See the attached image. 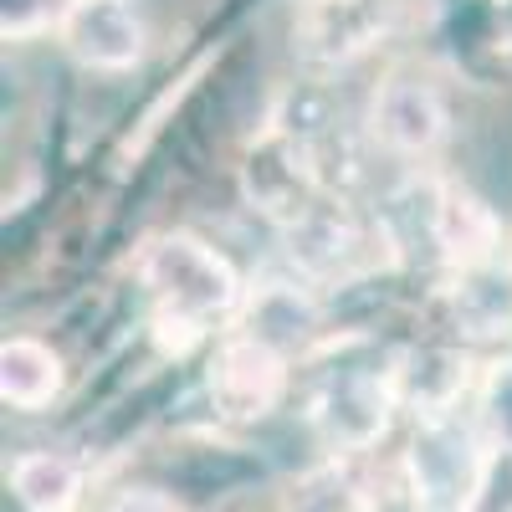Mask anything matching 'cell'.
Listing matches in <instances>:
<instances>
[{
	"label": "cell",
	"mask_w": 512,
	"mask_h": 512,
	"mask_svg": "<svg viewBox=\"0 0 512 512\" xmlns=\"http://www.w3.org/2000/svg\"><path fill=\"white\" fill-rule=\"evenodd\" d=\"M134 277L149 292L154 313L169 318H190L200 328H216L226 318H241L246 308V282L236 272V262L210 246L195 231H154L139 251H134Z\"/></svg>",
	"instance_id": "6da1fadb"
},
{
	"label": "cell",
	"mask_w": 512,
	"mask_h": 512,
	"mask_svg": "<svg viewBox=\"0 0 512 512\" xmlns=\"http://www.w3.org/2000/svg\"><path fill=\"white\" fill-rule=\"evenodd\" d=\"M277 236H282L287 272H297L313 287H354V282L379 277L400 262L390 221H359L354 210L333 195Z\"/></svg>",
	"instance_id": "7a4b0ae2"
},
{
	"label": "cell",
	"mask_w": 512,
	"mask_h": 512,
	"mask_svg": "<svg viewBox=\"0 0 512 512\" xmlns=\"http://www.w3.org/2000/svg\"><path fill=\"white\" fill-rule=\"evenodd\" d=\"M492 456L497 451L487 446L477 420H415L410 446L400 456V482L425 512H472L487 487Z\"/></svg>",
	"instance_id": "3957f363"
},
{
	"label": "cell",
	"mask_w": 512,
	"mask_h": 512,
	"mask_svg": "<svg viewBox=\"0 0 512 512\" xmlns=\"http://www.w3.org/2000/svg\"><path fill=\"white\" fill-rule=\"evenodd\" d=\"M395 410L400 400L390 384V364H338L308 395V425L328 446V456H344V461L369 456L390 436Z\"/></svg>",
	"instance_id": "277c9868"
},
{
	"label": "cell",
	"mask_w": 512,
	"mask_h": 512,
	"mask_svg": "<svg viewBox=\"0 0 512 512\" xmlns=\"http://www.w3.org/2000/svg\"><path fill=\"white\" fill-rule=\"evenodd\" d=\"M241 195H246V205L256 210V216H267L277 231H287L292 221H303L313 205H323L328 180H323L313 134H297V128H287L277 118L267 134L246 149Z\"/></svg>",
	"instance_id": "5b68a950"
},
{
	"label": "cell",
	"mask_w": 512,
	"mask_h": 512,
	"mask_svg": "<svg viewBox=\"0 0 512 512\" xmlns=\"http://www.w3.org/2000/svg\"><path fill=\"white\" fill-rule=\"evenodd\" d=\"M292 390V359L251 333H226L205 359V400L221 425H262Z\"/></svg>",
	"instance_id": "8992f818"
},
{
	"label": "cell",
	"mask_w": 512,
	"mask_h": 512,
	"mask_svg": "<svg viewBox=\"0 0 512 512\" xmlns=\"http://www.w3.org/2000/svg\"><path fill=\"white\" fill-rule=\"evenodd\" d=\"M369 139L390 159H431L451 139V108L446 93L420 72H390L374 82L369 93Z\"/></svg>",
	"instance_id": "52a82bcc"
},
{
	"label": "cell",
	"mask_w": 512,
	"mask_h": 512,
	"mask_svg": "<svg viewBox=\"0 0 512 512\" xmlns=\"http://www.w3.org/2000/svg\"><path fill=\"white\" fill-rule=\"evenodd\" d=\"M57 47L82 72L123 77L144 67L149 26L134 0H67V11L57 21Z\"/></svg>",
	"instance_id": "ba28073f"
},
{
	"label": "cell",
	"mask_w": 512,
	"mask_h": 512,
	"mask_svg": "<svg viewBox=\"0 0 512 512\" xmlns=\"http://www.w3.org/2000/svg\"><path fill=\"white\" fill-rule=\"evenodd\" d=\"M425 226H431V246L441 251L446 272H472V267H492L502 262V246L512 231H502V216L497 205L477 190L466 185L456 175L436 180L431 190V216H425Z\"/></svg>",
	"instance_id": "9c48e42d"
},
{
	"label": "cell",
	"mask_w": 512,
	"mask_h": 512,
	"mask_svg": "<svg viewBox=\"0 0 512 512\" xmlns=\"http://www.w3.org/2000/svg\"><path fill=\"white\" fill-rule=\"evenodd\" d=\"M482 369L461 344H410L390 359L395 400L410 420H446L461 415V400L477 395Z\"/></svg>",
	"instance_id": "30bf717a"
},
{
	"label": "cell",
	"mask_w": 512,
	"mask_h": 512,
	"mask_svg": "<svg viewBox=\"0 0 512 512\" xmlns=\"http://www.w3.org/2000/svg\"><path fill=\"white\" fill-rule=\"evenodd\" d=\"M236 323H241L236 333L262 338V344H272L277 354L308 359V354L318 349V338H323L318 287L303 282L297 272H287V277H262V282H251L246 308H241Z\"/></svg>",
	"instance_id": "8fae6325"
},
{
	"label": "cell",
	"mask_w": 512,
	"mask_h": 512,
	"mask_svg": "<svg viewBox=\"0 0 512 512\" xmlns=\"http://www.w3.org/2000/svg\"><path fill=\"white\" fill-rule=\"evenodd\" d=\"M441 308L446 328L461 344H497L512 333V267H472V272H451L441 287Z\"/></svg>",
	"instance_id": "7c38bea8"
},
{
	"label": "cell",
	"mask_w": 512,
	"mask_h": 512,
	"mask_svg": "<svg viewBox=\"0 0 512 512\" xmlns=\"http://www.w3.org/2000/svg\"><path fill=\"white\" fill-rule=\"evenodd\" d=\"M67 390V359L36 333H11L0 344V400L21 415H47Z\"/></svg>",
	"instance_id": "4fadbf2b"
},
{
	"label": "cell",
	"mask_w": 512,
	"mask_h": 512,
	"mask_svg": "<svg viewBox=\"0 0 512 512\" xmlns=\"http://www.w3.org/2000/svg\"><path fill=\"white\" fill-rule=\"evenodd\" d=\"M11 497L21 502V512H82V497H88V466L67 451H21L6 466Z\"/></svg>",
	"instance_id": "5bb4252c"
},
{
	"label": "cell",
	"mask_w": 512,
	"mask_h": 512,
	"mask_svg": "<svg viewBox=\"0 0 512 512\" xmlns=\"http://www.w3.org/2000/svg\"><path fill=\"white\" fill-rule=\"evenodd\" d=\"M379 492L364 487V477L354 472V461L328 456L318 466H308L282 497V512H374Z\"/></svg>",
	"instance_id": "9a60e30c"
},
{
	"label": "cell",
	"mask_w": 512,
	"mask_h": 512,
	"mask_svg": "<svg viewBox=\"0 0 512 512\" xmlns=\"http://www.w3.org/2000/svg\"><path fill=\"white\" fill-rule=\"evenodd\" d=\"M472 420L482 425V436L497 456H512V349L482 364Z\"/></svg>",
	"instance_id": "2e32d148"
},
{
	"label": "cell",
	"mask_w": 512,
	"mask_h": 512,
	"mask_svg": "<svg viewBox=\"0 0 512 512\" xmlns=\"http://www.w3.org/2000/svg\"><path fill=\"white\" fill-rule=\"evenodd\" d=\"M103 512H185V507L175 502V492L139 482V487H118V492L103 502Z\"/></svg>",
	"instance_id": "e0dca14e"
},
{
	"label": "cell",
	"mask_w": 512,
	"mask_h": 512,
	"mask_svg": "<svg viewBox=\"0 0 512 512\" xmlns=\"http://www.w3.org/2000/svg\"><path fill=\"white\" fill-rule=\"evenodd\" d=\"M472 512H512V456H492L487 487H482Z\"/></svg>",
	"instance_id": "ac0fdd59"
},
{
	"label": "cell",
	"mask_w": 512,
	"mask_h": 512,
	"mask_svg": "<svg viewBox=\"0 0 512 512\" xmlns=\"http://www.w3.org/2000/svg\"><path fill=\"white\" fill-rule=\"evenodd\" d=\"M374 512H425L410 492H405V482L395 487V492H379V502H374Z\"/></svg>",
	"instance_id": "d6986e66"
},
{
	"label": "cell",
	"mask_w": 512,
	"mask_h": 512,
	"mask_svg": "<svg viewBox=\"0 0 512 512\" xmlns=\"http://www.w3.org/2000/svg\"><path fill=\"white\" fill-rule=\"evenodd\" d=\"M492 16H497V47L512 52V0H492Z\"/></svg>",
	"instance_id": "ffe728a7"
},
{
	"label": "cell",
	"mask_w": 512,
	"mask_h": 512,
	"mask_svg": "<svg viewBox=\"0 0 512 512\" xmlns=\"http://www.w3.org/2000/svg\"><path fill=\"white\" fill-rule=\"evenodd\" d=\"M507 267H512V236H507Z\"/></svg>",
	"instance_id": "44dd1931"
}]
</instances>
